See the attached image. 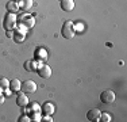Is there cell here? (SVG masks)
<instances>
[{"instance_id": "ffe728a7", "label": "cell", "mask_w": 127, "mask_h": 122, "mask_svg": "<svg viewBox=\"0 0 127 122\" xmlns=\"http://www.w3.org/2000/svg\"><path fill=\"white\" fill-rule=\"evenodd\" d=\"M19 121H20V122H30L31 120H30V118L27 117V115H22V117L19 118Z\"/></svg>"}, {"instance_id": "9c48e42d", "label": "cell", "mask_w": 127, "mask_h": 122, "mask_svg": "<svg viewBox=\"0 0 127 122\" xmlns=\"http://www.w3.org/2000/svg\"><path fill=\"white\" fill-rule=\"evenodd\" d=\"M42 111H43V114L45 115H51L54 113V105L53 103H50V102H46V103H43V106H42Z\"/></svg>"}, {"instance_id": "603a6c76", "label": "cell", "mask_w": 127, "mask_h": 122, "mask_svg": "<svg viewBox=\"0 0 127 122\" xmlns=\"http://www.w3.org/2000/svg\"><path fill=\"white\" fill-rule=\"evenodd\" d=\"M60 1H61V0H60Z\"/></svg>"}, {"instance_id": "30bf717a", "label": "cell", "mask_w": 127, "mask_h": 122, "mask_svg": "<svg viewBox=\"0 0 127 122\" xmlns=\"http://www.w3.org/2000/svg\"><path fill=\"white\" fill-rule=\"evenodd\" d=\"M20 87H22V83H20L19 79H12V80L10 81V90L12 91V92L20 91Z\"/></svg>"}, {"instance_id": "7a4b0ae2", "label": "cell", "mask_w": 127, "mask_h": 122, "mask_svg": "<svg viewBox=\"0 0 127 122\" xmlns=\"http://www.w3.org/2000/svg\"><path fill=\"white\" fill-rule=\"evenodd\" d=\"M3 26H4V29L7 30V31H11V30L16 26V16H15V14L8 12V14L5 15V18H4V23H3Z\"/></svg>"}, {"instance_id": "44dd1931", "label": "cell", "mask_w": 127, "mask_h": 122, "mask_svg": "<svg viewBox=\"0 0 127 122\" xmlns=\"http://www.w3.org/2000/svg\"><path fill=\"white\" fill-rule=\"evenodd\" d=\"M43 120H45V121H47V122H51V121H53L50 115H46V117H43Z\"/></svg>"}, {"instance_id": "ac0fdd59", "label": "cell", "mask_w": 127, "mask_h": 122, "mask_svg": "<svg viewBox=\"0 0 127 122\" xmlns=\"http://www.w3.org/2000/svg\"><path fill=\"white\" fill-rule=\"evenodd\" d=\"M30 109H31V111H39L41 106H39L37 102H34V103H31V105H30Z\"/></svg>"}, {"instance_id": "e0dca14e", "label": "cell", "mask_w": 127, "mask_h": 122, "mask_svg": "<svg viewBox=\"0 0 127 122\" xmlns=\"http://www.w3.org/2000/svg\"><path fill=\"white\" fill-rule=\"evenodd\" d=\"M100 121L110 122V121H111V115L108 114V113H101V114H100Z\"/></svg>"}, {"instance_id": "2e32d148", "label": "cell", "mask_w": 127, "mask_h": 122, "mask_svg": "<svg viewBox=\"0 0 127 122\" xmlns=\"http://www.w3.org/2000/svg\"><path fill=\"white\" fill-rule=\"evenodd\" d=\"M25 69H26V71H29V72H32L35 69L34 68V62H32L31 60H27L25 62Z\"/></svg>"}, {"instance_id": "6da1fadb", "label": "cell", "mask_w": 127, "mask_h": 122, "mask_svg": "<svg viewBox=\"0 0 127 122\" xmlns=\"http://www.w3.org/2000/svg\"><path fill=\"white\" fill-rule=\"evenodd\" d=\"M61 34L64 38L66 39H72L76 34V30H74V24L72 20H66L65 23L62 24V29H61Z\"/></svg>"}, {"instance_id": "7402d4cb", "label": "cell", "mask_w": 127, "mask_h": 122, "mask_svg": "<svg viewBox=\"0 0 127 122\" xmlns=\"http://www.w3.org/2000/svg\"><path fill=\"white\" fill-rule=\"evenodd\" d=\"M4 100H5V96L4 95H0V105H3V103H4Z\"/></svg>"}, {"instance_id": "8992f818", "label": "cell", "mask_w": 127, "mask_h": 122, "mask_svg": "<svg viewBox=\"0 0 127 122\" xmlns=\"http://www.w3.org/2000/svg\"><path fill=\"white\" fill-rule=\"evenodd\" d=\"M100 114L101 113L99 111V109H91L87 113V120L91 122H97V121H100Z\"/></svg>"}, {"instance_id": "ba28073f", "label": "cell", "mask_w": 127, "mask_h": 122, "mask_svg": "<svg viewBox=\"0 0 127 122\" xmlns=\"http://www.w3.org/2000/svg\"><path fill=\"white\" fill-rule=\"evenodd\" d=\"M61 8L66 12L73 11L74 8V1L73 0H61Z\"/></svg>"}, {"instance_id": "277c9868", "label": "cell", "mask_w": 127, "mask_h": 122, "mask_svg": "<svg viewBox=\"0 0 127 122\" xmlns=\"http://www.w3.org/2000/svg\"><path fill=\"white\" fill-rule=\"evenodd\" d=\"M115 92L111 90H104L103 92L100 94V100L103 103H105V105H108V103H112L115 100Z\"/></svg>"}, {"instance_id": "5bb4252c", "label": "cell", "mask_w": 127, "mask_h": 122, "mask_svg": "<svg viewBox=\"0 0 127 122\" xmlns=\"http://www.w3.org/2000/svg\"><path fill=\"white\" fill-rule=\"evenodd\" d=\"M12 37H14V41L16 42V44H20V42H22L23 39H25V34H23V33H20V31L15 33Z\"/></svg>"}, {"instance_id": "3957f363", "label": "cell", "mask_w": 127, "mask_h": 122, "mask_svg": "<svg viewBox=\"0 0 127 122\" xmlns=\"http://www.w3.org/2000/svg\"><path fill=\"white\" fill-rule=\"evenodd\" d=\"M20 90H22L23 92H26V94H32V92L37 91V83L32 81V80H25L22 83Z\"/></svg>"}, {"instance_id": "7c38bea8", "label": "cell", "mask_w": 127, "mask_h": 122, "mask_svg": "<svg viewBox=\"0 0 127 122\" xmlns=\"http://www.w3.org/2000/svg\"><path fill=\"white\" fill-rule=\"evenodd\" d=\"M7 10L10 12H12V14H15V12L19 11V5H18L16 1H8L7 3Z\"/></svg>"}, {"instance_id": "4fadbf2b", "label": "cell", "mask_w": 127, "mask_h": 122, "mask_svg": "<svg viewBox=\"0 0 127 122\" xmlns=\"http://www.w3.org/2000/svg\"><path fill=\"white\" fill-rule=\"evenodd\" d=\"M10 88V80L5 77H0V90H7Z\"/></svg>"}, {"instance_id": "d6986e66", "label": "cell", "mask_w": 127, "mask_h": 122, "mask_svg": "<svg viewBox=\"0 0 127 122\" xmlns=\"http://www.w3.org/2000/svg\"><path fill=\"white\" fill-rule=\"evenodd\" d=\"M32 120H34V121H37V122H39V121H41V115H39L38 114V111H32Z\"/></svg>"}, {"instance_id": "9a60e30c", "label": "cell", "mask_w": 127, "mask_h": 122, "mask_svg": "<svg viewBox=\"0 0 127 122\" xmlns=\"http://www.w3.org/2000/svg\"><path fill=\"white\" fill-rule=\"evenodd\" d=\"M34 18H29V19H27V18H25V19H23V22H22V24L25 27H31V26H34Z\"/></svg>"}, {"instance_id": "52a82bcc", "label": "cell", "mask_w": 127, "mask_h": 122, "mask_svg": "<svg viewBox=\"0 0 127 122\" xmlns=\"http://www.w3.org/2000/svg\"><path fill=\"white\" fill-rule=\"evenodd\" d=\"M16 105L19 106V107H26L27 105H29V98H27L26 92H19L16 96Z\"/></svg>"}, {"instance_id": "5b68a950", "label": "cell", "mask_w": 127, "mask_h": 122, "mask_svg": "<svg viewBox=\"0 0 127 122\" xmlns=\"http://www.w3.org/2000/svg\"><path fill=\"white\" fill-rule=\"evenodd\" d=\"M38 75L41 76L42 79H49L51 76V68L47 64H42L38 68Z\"/></svg>"}, {"instance_id": "8fae6325", "label": "cell", "mask_w": 127, "mask_h": 122, "mask_svg": "<svg viewBox=\"0 0 127 122\" xmlns=\"http://www.w3.org/2000/svg\"><path fill=\"white\" fill-rule=\"evenodd\" d=\"M16 3H18V5L22 7L23 11H29L32 7V0H20V1H16Z\"/></svg>"}]
</instances>
